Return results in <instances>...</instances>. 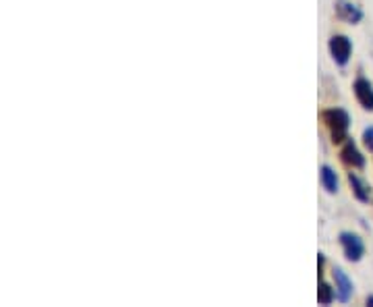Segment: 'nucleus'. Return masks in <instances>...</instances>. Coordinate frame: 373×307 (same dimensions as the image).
Returning a JSON list of instances; mask_svg holds the SVG:
<instances>
[{
	"label": "nucleus",
	"instance_id": "nucleus-1",
	"mask_svg": "<svg viewBox=\"0 0 373 307\" xmlns=\"http://www.w3.org/2000/svg\"><path fill=\"white\" fill-rule=\"evenodd\" d=\"M319 117H321V123L328 127L334 144H344L348 139L350 115L344 108H326V110H321Z\"/></svg>",
	"mask_w": 373,
	"mask_h": 307
},
{
	"label": "nucleus",
	"instance_id": "nucleus-2",
	"mask_svg": "<svg viewBox=\"0 0 373 307\" xmlns=\"http://www.w3.org/2000/svg\"><path fill=\"white\" fill-rule=\"evenodd\" d=\"M338 241H341L342 253H344V257L348 262L357 264V262L363 260V255H365V243H363V239L357 233L342 231L341 235H338Z\"/></svg>",
	"mask_w": 373,
	"mask_h": 307
},
{
	"label": "nucleus",
	"instance_id": "nucleus-3",
	"mask_svg": "<svg viewBox=\"0 0 373 307\" xmlns=\"http://www.w3.org/2000/svg\"><path fill=\"white\" fill-rule=\"evenodd\" d=\"M328 50H330V57L332 61L336 62L338 66H346L350 57H353V40L344 33H336L330 37L328 42Z\"/></svg>",
	"mask_w": 373,
	"mask_h": 307
},
{
	"label": "nucleus",
	"instance_id": "nucleus-4",
	"mask_svg": "<svg viewBox=\"0 0 373 307\" xmlns=\"http://www.w3.org/2000/svg\"><path fill=\"white\" fill-rule=\"evenodd\" d=\"M334 8H336V17L341 21H344V23H350V25L361 23L363 17H365V13L361 11V6H357L353 0H336Z\"/></svg>",
	"mask_w": 373,
	"mask_h": 307
},
{
	"label": "nucleus",
	"instance_id": "nucleus-5",
	"mask_svg": "<svg viewBox=\"0 0 373 307\" xmlns=\"http://www.w3.org/2000/svg\"><path fill=\"white\" fill-rule=\"evenodd\" d=\"M332 278H334L336 299H338L341 303H348V301H350V297H353V291H355L353 280L348 278V274L342 270L341 266H334V270H332Z\"/></svg>",
	"mask_w": 373,
	"mask_h": 307
},
{
	"label": "nucleus",
	"instance_id": "nucleus-6",
	"mask_svg": "<svg viewBox=\"0 0 373 307\" xmlns=\"http://www.w3.org/2000/svg\"><path fill=\"white\" fill-rule=\"evenodd\" d=\"M353 92H355V98L357 102L361 104L363 110L367 112H373V83L367 79V77H357L355 83H353Z\"/></svg>",
	"mask_w": 373,
	"mask_h": 307
},
{
	"label": "nucleus",
	"instance_id": "nucleus-7",
	"mask_svg": "<svg viewBox=\"0 0 373 307\" xmlns=\"http://www.w3.org/2000/svg\"><path fill=\"white\" fill-rule=\"evenodd\" d=\"M341 160L346 164V166H350V168H365V156L361 154V150L357 148V144L348 137L344 144H342V150H341Z\"/></svg>",
	"mask_w": 373,
	"mask_h": 307
},
{
	"label": "nucleus",
	"instance_id": "nucleus-8",
	"mask_svg": "<svg viewBox=\"0 0 373 307\" xmlns=\"http://www.w3.org/2000/svg\"><path fill=\"white\" fill-rule=\"evenodd\" d=\"M348 185L353 189V195L361 202V204H367L372 199V187L365 183L357 173H348Z\"/></svg>",
	"mask_w": 373,
	"mask_h": 307
},
{
	"label": "nucleus",
	"instance_id": "nucleus-9",
	"mask_svg": "<svg viewBox=\"0 0 373 307\" xmlns=\"http://www.w3.org/2000/svg\"><path fill=\"white\" fill-rule=\"evenodd\" d=\"M319 183L330 195L338 193V175H336V170L330 164H324L319 168Z\"/></svg>",
	"mask_w": 373,
	"mask_h": 307
},
{
	"label": "nucleus",
	"instance_id": "nucleus-10",
	"mask_svg": "<svg viewBox=\"0 0 373 307\" xmlns=\"http://www.w3.org/2000/svg\"><path fill=\"white\" fill-rule=\"evenodd\" d=\"M334 299H336V289L330 282H326L324 278H319V289H317V301H319V306H330Z\"/></svg>",
	"mask_w": 373,
	"mask_h": 307
},
{
	"label": "nucleus",
	"instance_id": "nucleus-11",
	"mask_svg": "<svg viewBox=\"0 0 373 307\" xmlns=\"http://www.w3.org/2000/svg\"><path fill=\"white\" fill-rule=\"evenodd\" d=\"M363 146L369 150V152H373V127H367L365 131H363Z\"/></svg>",
	"mask_w": 373,
	"mask_h": 307
},
{
	"label": "nucleus",
	"instance_id": "nucleus-12",
	"mask_svg": "<svg viewBox=\"0 0 373 307\" xmlns=\"http://www.w3.org/2000/svg\"><path fill=\"white\" fill-rule=\"evenodd\" d=\"M324 266H326V255L319 253L317 255V268H319V278H324Z\"/></svg>",
	"mask_w": 373,
	"mask_h": 307
},
{
	"label": "nucleus",
	"instance_id": "nucleus-13",
	"mask_svg": "<svg viewBox=\"0 0 373 307\" xmlns=\"http://www.w3.org/2000/svg\"><path fill=\"white\" fill-rule=\"evenodd\" d=\"M365 303L373 307V295H369V297H367V301H365Z\"/></svg>",
	"mask_w": 373,
	"mask_h": 307
}]
</instances>
